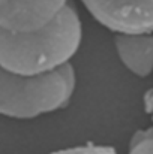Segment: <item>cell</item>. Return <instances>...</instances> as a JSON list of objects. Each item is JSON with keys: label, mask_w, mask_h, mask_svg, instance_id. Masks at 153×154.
<instances>
[{"label": "cell", "mask_w": 153, "mask_h": 154, "mask_svg": "<svg viewBox=\"0 0 153 154\" xmlns=\"http://www.w3.org/2000/svg\"><path fill=\"white\" fill-rule=\"evenodd\" d=\"M83 42V24L69 5L53 23L30 33L0 30V66L9 72L41 76L68 64Z\"/></svg>", "instance_id": "1"}, {"label": "cell", "mask_w": 153, "mask_h": 154, "mask_svg": "<svg viewBox=\"0 0 153 154\" xmlns=\"http://www.w3.org/2000/svg\"><path fill=\"white\" fill-rule=\"evenodd\" d=\"M75 88L72 64L41 76L18 75L0 66V115L32 120L56 112L69 105Z\"/></svg>", "instance_id": "2"}, {"label": "cell", "mask_w": 153, "mask_h": 154, "mask_svg": "<svg viewBox=\"0 0 153 154\" xmlns=\"http://www.w3.org/2000/svg\"><path fill=\"white\" fill-rule=\"evenodd\" d=\"M87 12L114 35L153 33V0H81Z\"/></svg>", "instance_id": "3"}, {"label": "cell", "mask_w": 153, "mask_h": 154, "mask_svg": "<svg viewBox=\"0 0 153 154\" xmlns=\"http://www.w3.org/2000/svg\"><path fill=\"white\" fill-rule=\"evenodd\" d=\"M69 0H0V30L30 33L53 23Z\"/></svg>", "instance_id": "4"}, {"label": "cell", "mask_w": 153, "mask_h": 154, "mask_svg": "<svg viewBox=\"0 0 153 154\" xmlns=\"http://www.w3.org/2000/svg\"><path fill=\"white\" fill-rule=\"evenodd\" d=\"M114 48L120 63L135 76L147 78L153 72V33L114 35Z\"/></svg>", "instance_id": "5"}, {"label": "cell", "mask_w": 153, "mask_h": 154, "mask_svg": "<svg viewBox=\"0 0 153 154\" xmlns=\"http://www.w3.org/2000/svg\"><path fill=\"white\" fill-rule=\"evenodd\" d=\"M126 154H153V126L134 133Z\"/></svg>", "instance_id": "6"}, {"label": "cell", "mask_w": 153, "mask_h": 154, "mask_svg": "<svg viewBox=\"0 0 153 154\" xmlns=\"http://www.w3.org/2000/svg\"><path fill=\"white\" fill-rule=\"evenodd\" d=\"M50 154H117L113 147L108 145H96V144H84L77 147H69L63 150H57Z\"/></svg>", "instance_id": "7"}, {"label": "cell", "mask_w": 153, "mask_h": 154, "mask_svg": "<svg viewBox=\"0 0 153 154\" xmlns=\"http://www.w3.org/2000/svg\"><path fill=\"white\" fill-rule=\"evenodd\" d=\"M144 103H146V111L150 114V117H152V120H153V90L146 96Z\"/></svg>", "instance_id": "8"}]
</instances>
